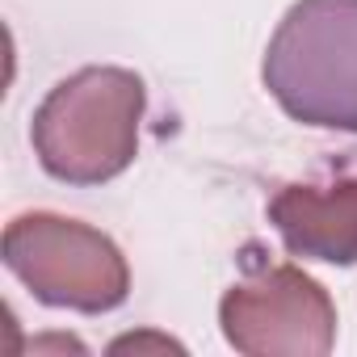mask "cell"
Returning <instances> with one entry per match:
<instances>
[{"label": "cell", "mask_w": 357, "mask_h": 357, "mask_svg": "<svg viewBox=\"0 0 357 357\" xmlns=\"http://www.w3.org/2000/svg\"><path fill=\"white\" fill-rule=\"evenodd\" d=\"M147 84L118 63H93L63 76L30 122V143L47 176L63 185H105L139 155Z\"/></svg>", "instance_id": "obj_1"}, {"label": "cell", "mask_w": 357, "mask_h": 357, "mask_svg": "<svg viewBox=\"0 0 357 357\" xmlns=\"http://www.w3.org/2000/svg\"><path fill=\"white\" fill-rule=\"evenodd\" d=\"M261 80L286 118L357 135V0H294L265 47Z\"/></svg>", "instance_id": "obj_2"}, {"label": "cell", "mask_w": 357, "mask_h": 357, "mask_svg": "<svg viewBox=\"0 0 357 357\" xmlns=\"http://www.w3.org/2000/svg\"><path fill=\"white\" fill-rule=\"evenodd\" d=\"M0 257L43 307L109 315L130 294V265L122 248L84 219L55 211L17 215L0 236Z\"/></svg>", "instance_id": "obj_3"}, {"label": "cell", "mask_w": 357, "mask_h": 357, "mask_svg": "<svg viewBox=\"0 0 357 357\" xmlns=\"http://www.w3.org/2000/svg\"><path fill=\"white\" fill-rule=\"evenodd\" d=\"M219 328L244 357H324L336 349V303L298 265H269L227 286Z\"/></svg>", "instance_id": "obj_4"}, {"label": "cell", "mask_w": 357, "mask_h": 357, "mask_svg": "<svg viewBox=\"0 0 357 357\" xmlns=\"http://www.w3.org/2000/svg\"><path fill=\"white\" fill-rule=\"evenodd\" d=\"M286 252L324 265H357V176L332 185H286L269 202Z\"/></svg>", "instance_id": "obj_5"}, {"label": "cell", "mask_w": 357, "mask_h": 357, "mask_svg": "<svg viewBox=\"0 0 357 357\" xmlns=\"http://www.w3.org/2000/svg\"><path fill=\"white\" fill-rule=\"evenodd\" d=\"M143 344H164V349H181L176 340H164V336H122V340H114V353H118V349H143Z\"/></svg>", "instance_id": "obj_6"}]
</instances>
